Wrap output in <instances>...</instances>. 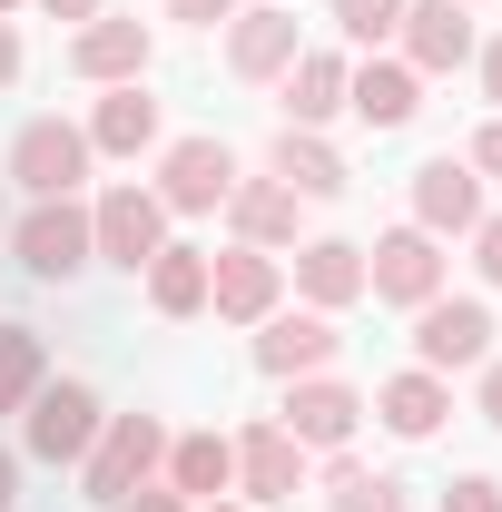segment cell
<instances>
[{"instance_id":"6da1fadb","label":"cell","mask_w":502,"mask_h":512,"mask_svg":"<svg viewBox=\"0 0 502 512\" xmlns=\"http://www.w3.org/2000/svg\"><path fill=\"white\" fill-rule=\"evenodd\" d=\"M99 394L89 384H50L40 375V394L20 404V444H30V463H89V444H99Z\"/></svg>"},{"instance_id":"7a4b0ae2","label":"cell","mask_w":502,"mask_h":512,"mask_svg":"<svg viewBox=\"0 0 502 512\" xmlns=\"http://www.w3.org/2000/svg\"><path fill=\"white\" fill-rule=\"evenodd\" d=\"M158 463H168L158 414H109L99 444H89V463H79V483H89V503H119V493H138V483H158Z\"/></svg>"},{"instance_id":"3957f363","label":"cell","mask_w":502,"mask_h":512,"mask_svg":"<svg viewBox=\"0 0 502 512\" xmlns=\"http://www.w3.org/2000/svg\"><path fill=\"white\" fill-rule=\"evenodd\" d=\"M414 365H424V375L493 365V306H483V296H434V306H414Z\"/></svg>"},{"instance_id":"277c9868","label":"cell","mask_w":502,"mask_h":512,"mask_svg":"<svg viewBox=\"0 0 502 512\" xmlns=\"http://www.w3.org/2000/svg\"><path fill=\"white\" fill-rule=\"evenodd\" d=\"M10 247H20V266H30L40 286H69V276L99 256V237H89V207H79V197H40V207L10 227Z\"/></svg>"},{"instance_id":"5b68a950","label":"cell","mask_w":502,"mask_h":512,"mask_svg":"<svg viewBox=\"0 0 502 512\" xmlns=\"http://www.w3.org/2000/svg\"><path fill=\"white\" fill-rule=\"evenodd\" d=\"M89 128H69V119H30L20 138H10V178L30 197H79V178H89Z\"/></svg>"},{"instance_id":"8992f818","label":"cell","mask_w":502,"mask_h":512,"mask_svg":"<svg viewBox=\"0 0 502 512\" xmlns=\"http://www.w3.org/2000/svg\"><path fill=\"white\" fill-rule=\"evenodd\" d=\"M365 296H384V306H434L443 296V237H424V227L375 237L365 247Z\"/></svg>"},{"instance_id":"52a82bcc","label":"cell","mask_w":502,"mask_h":512,"mask_svg":"<svg viewBox=\"0 0 502 512\" xmlns=\"http://www.w3.org/2000/svg\"><path fill=\"white\" fill-rule=\"evenodd\" d=\"M227 188H237V148L227 138H178L158 158V207L168 217H207V207H227Z\"/></svg>"},{"instance_id":"ba28073f","label":"cell","mask_w":502,"mask_h":512,"mask_svg":"<svg viewBox=\"0 0 502 512\" xmlns=\"http://www.w3.org/2000/svg\"><path fill=\"white\" fill-rule=\"evenodd\" d=\"M89 237H99V256H109V266H128V276H138L148 256L168 247V207H158V188H138V178H128V188H109L99 207H89Z\"/></svg>"},{"instance_id":"9c48e42d","label":"cell","mask_w":502,"mask_h":512,"mask_svg":"<svg viewBox=\"0 0 502 512\" xmlns=\"http://www.w3.org/2000/svg\"><path fill=\"white\" fill-rule=\"evenodd\" d=\"M276 424H286L306 453H345V444H355V424H365V394H355V384H335V375H296Z\"/></svg>"},{"instance_id":"30bf717a","label":"cell","mask_w":502,"mask_h":512,"mask_svg":"<svg viewBox=\"0 0 502 512\" xmlns=\"http://www.w3.org/2000/svg\"><path fill=\"white\" fill-rule=\"evenodd\" d=\"M394 40H404V69H414V79H434V69H463L473 50H483V40H473V10H463V0H404Z\"/></svg>"},{"instance_id":"8fae6325","label":"cell","mask_w":502,"mask_h":512,"mask_svg":"<svg viewBox=\"0 0 502 512\" xmlns=\"http://www.w3.org/2000/svg\"><path fill=\"white\" fill-rule=\"evenodd\" d=\"M414 227L424 237H473L483 227V178H473V158H424L414 168Z\"/></svg>"},{"instance_id":"7c38bea8","label":"cell","mask_w":502,"mask_h":512,"mask_svg":"<svg viewBox=\"0 0 502 512\" xmlns=\"http://www.w3.org/2000/svg\"><path fill=\"white\" fill-rule=\"evenodd\" d=\"M276 296H286V266L266 247H227V256H207V306L227 325H266L276 316Z\"/></svg>"},{"instance_id":"4fadbf2b","label":"cell","mask_w":502,"mask_h":512,"mask_svg":"<svg viewBox=\"0 0 502 512\" xmlns=\"http://www.w3.org/2000/svg\"><path fill=\"white\" fill-rule=\"evenodd\" d=\"M335 345H345V335H335V316H315V306H296V316H286V306H276V316L256 325V375H276V384L325 375V365H335Z\"/></svg>"},{"instance_id":"5bb4252c","label":"cell","mask_w":502,"mask_h":512,"mask_svg":"<svg viewBox=\"0 0 502 512\" xmlns=\"http://www.w3.org/2000/svg\"><path fill=\"white\" fill-rule=\"evenodd\" d=\"M148 50H158L148 20H109V10H99V20H79V40H69V79H89V89H128V79L148 69Z\"/></svg>"},{"instance_id":"9a60e30c","label":"cell","mask_w":502,"mask_h":512,"mask_svg":"<svg viewBox=\"0 0 502 512\" xmlns=\"http://www.w3.org/2000/svg\"><path fill=\"white\" fill-rule=\"evenodd\" d=\"M237 483H247V503H296L306 493V444L266 414V424H247L237 434Z\"/></svg>"},{"instance_id":"2e32d148","label":"cell","mask_w":502,"mask_h":512,"mask_svg":"<svg viewBox=\"0 0 502 512\" xmlns=\"http://www.w3.org/2000/svg\"><path fill=\"white\" fill-rule=\"evenodd\" d=\"M296 50H306V40H296V10H286V0H276V10H237V20H227V69H237V79H286Z\"/></svg>"},{"instance_id":"e0dca14e","label":"cell","mask_w":502,"mask_h":512,"mask_svg":"<svg viewBox=\"0 0 502 512\" xmlns=\"http://www.w3.org/2000/svg\"><path fill=\"white\" fill-rule=\"evenodd\" d=\"M296 296H306L315 316L355 306V296H365V247H345V237H296Z\"/></svg>"},{"instance_id":"ac0fdd59","label":"cell","mask_w":502,"mask_h":512,"mask_svg":"<svg viewBox=\"0 0 502 512\" xmlns=\"http://www.w3.org/2000/svg\"><path fill=\"white\" fill-rule=\"evenodd\" d=\"M365 414H384V434H404V444H424V434H443V414H453V384L424 375V365H404V375L375 384V404Z\"/></svg>"},{"instance_id":"d6986e66","label":"cell","mask_w":502,"mask_h":512,"mask_svg":"<svg viewBox=\"0 0 502 512\" xmlns=\"http://www.w3.org/2000/svg\"><path fill=\"white\" fill-rule=\"evenodd\" d=\"M296 207H306V197L296 188H276V178H237V188H227V227H237V247H296Z\"/></svg>"},{"instance_id":"ffe728a7","label":"cell","mask_w":502,"mask_h":512,"mask_svg":"<svg viewBox=\"0 0 502 512\" xmlns=\"http://www.w3.org/2000/svg\"><path fill=\"white\" fill-rule=\"evenodd\" d=\"M345 109L365 128H404L414 109H424V79L404 60H365V69H345Z\"/></svg>"},{"instance_id":"44dd1931","label":"cell","mask_w":502,"mask_h":512,"mask_svg":"<svg viewBox=\"0 0 502 512\" xmlns=\"http://www.w3.org/2000/svg\"><path fill=\"white\" fill-rule=\"evenodd\" d=\"M266 178H276V188H296V197H335L355 168H345V158H335L315 128H276V148H266Z\"/></svg>"},{"instance_id":"7402d4cb","label":"cell","mask_w":502,"mask_h":512,"mask_svg":"<svg viewBox=\"0 0 502 512\" xmlns=\"http://www.w3.org/2000/svg\"><path fill=\"white\" fill-rule=\"evenodd\" d=\"M158 483L188 493V503H217V493L237 483V444H227V434H178L168 463H158Z\"/></svg>"},{"instance_id":"603a6c76","label":"cell","mask_w":502,"mask_h":512,"mask_svg":"<svg viewBox=\"0 0 502 512\" xmlns=\"http://www.w3.org/2000/svg\"><path fill=\"white\" fill-rule=\"evenodd\" d=\"M89 148L99 158H138V148H158V99L128 79V89H109L99 109H89Z\"/></svg>"},{"instance_id":"cb8c5ba5","label":"cell","mask_w":502,"mask_h":512,"mask_svg":"<svg viewBox=\"0 0 502 512\" xmlns=\"http://www.w3.org/2000/svg\"><path fill=\"white\" fill-rule=\"evenodd\" d=\"M345 109V60L335 50H296V69H286V128H325Z\"/></svg>"},{"instance_id":"d4e9b609","label":"cell","mask_w":502,"mask_h":512,"mask_svg":"<svg viewBox=\"0 0 502 512\" xmlns=\"http://www.w3.org/2000/svg\"><path fill=\"white\" fill-rule=\"evenodd\" d=\"M148 306L158 316H207V247H158L148 256Z\"/></svg>"},{"instance_id":"484cf974","label":"cell","mask_w":502,"mask_h":512,"mask_svg":"<svg viewBox=\"0 0 502 512\" xmlns=\"http://www.w3.org/2000/svg\"><path fill=\"white\" fill-rule=\"evenodd\" d=\"M325 512H404V483L375 473V463H355V453H335L325 463Z\"/></svg>"},{"instance_id":"4316f807","label":"cell","mask_w":502,"mask_h":512,"mask_svg":"<svg viewBox=\"0 0 502 512\" xmlns=\"http://www.w3.org/2000/svg\"><path fill=\"white\" fill-rule=\"evenodd\" d=\"M40 394V335L30 325H0V414H20Z\"/></svg>"},{"instance_id":"83f0119b","label":"cell","mask_w":502,"mask_h":512,"mask_svg":"<svg viewBox=\"0 0 502 512\" xmlns=\"http://www.w3.org/2000/svg\"><path fill=\"white\" fill-rule=\"evenodd\" d=\"M394 20H404V0H335V30H345L355 50H375V40H394Z\"/></svg>"},{"instance_id":"f1b7e54d","label":"cell","mask_w":502,"mask_h":512,"mask_svg":"<svg viewBox=\"0 0 502 512\" xmlns=\"http://www.w3.org/2000/svg\"><path fill=\"white\" fill-rule=\"evenodd\" d=\"M443 512H502V483L493 473H463V483H443Z\"/></svg>"},{"instance_id":"f546056e","label":"cell","mask_w":502,"mask_h":512,"mask_svg":"<svg viewBox=\"0 0 502 512\" xmlns=\"http://www.w3.org/2000/svg\"><path fill=\"white\" fill-rule=\"evenodd\" d=\"M109 512H197L188 493H168V483H138V493H119Z\"/></svg>"},{"instance_id":"4dcf8cb0","label":"cell","mask_w":502,"mask_h":512,"mask_svg":"<svg viewBox=\"0 0 502 512\" xmlns=\"http://www.w3.org/2000/svg\"><path fill=\"white\" fill-rule=\"evenodd\" d=\"M463 158H473V178H502V119L473 128V148H463Z\"/></svg>"},{"instance_id":"1f68e13d","label":"cell","mask_w":502,"mask_h":512,"mask_svg":"<svg viewBox=\"0 0 502 512\" xmlns=\"http://www.w3.org/2000/svg\"><path fill=\"white\" fill-rule=\"evenodd\" d=\"M473 266H483V286H502V217L473 227Z\"/></svg>"},{"instance_id":"d6a6232c","label":"cell","mask_w":502,"mask_h":512,"mask_svg":"<svg viewBox=\"0 0 502 512\" xmlns=\"http://www.w3.org/2000/svg\"><path fill=\"white\" fill-rule=\"evenodd\" d=\"M178 20H197V30H217V20H237V0H168Z\"/></svg>"},{"instance_id":"836d02e7","label":"cell","mask_w":502,"mask_h":512,"mask_svg":"<svg viewBox=\"0 0 502 512\" xmlns=\"http://www.w3.org/2000/svg\"><path fill=\"white\" fill-rule=\"evenodd\" d=\"M473 60H483V99H493V119H502V40H483Z\"/></svg>"},{"instance_id":"e575fe53","label":"cell","mask_w":502,"mask_h":512,"mask_svg":"<svg viewBox=\"0 0 502 512\" xmlns=\"http://www.w3.org/2000/svg\"><path fill=\"white\" fill-rule=\"evenodd\" d=\"M483 424H502V355L483 365Z\"/></svg>"},{"instance_id":"d590c367","label":"cell","mask_w":502,"mask_h":512,"mask_svg":"<svg viewBox=\"0 0 502 512\" xmlns=\"http://www.w3.org/2000/svg\"><path fill=\"white\" fill-rule=\"evenodd\" d=\"M10 79H20V30L0 20V89H10Z\"/></svg>"},{"instance_id":"8d00e7d4","label":"cell","mask_w":502,"mask_h":512,"mask_svg":"<svg viewBox=\"0 0 502 512\" xmlns=\"http://www.w3.org/2000/svg\"><path fill=\"white\" fill-rule=\"evenodd\" d=\"M50 20H99V0H40Z\"/></svg>"},{"instance_id":"74e56055","label":"cell","mask_w":502,"mask_h":512,"mask_svg":"<svg viewBox=\"0 0 502 512\" xmlns=\"http://www.w3.org/2000/svg\"><path fill=\"white\" fill-rule=\"evenodd\" d=\"M20 503V463H10V453H0V512Z\"/></svg>"},{"instance_id":"f35d334b","label":"cell","mask_w":502,"mask_h":512,"mask_svg":"<svg viewBox=\"0 0 502 512\" xmlns=\"http://www.w3.org/2000/svg\"><path fill=\"white\" fill-rule=\"evenodd\" d=\"M197 512H237V503H197Z\"/></svg>"},{"instance_id":"ab89813d","label":"cell","mask_w":502,"mask_h":512,"mask_svg":"<svg viewBox=\"0 0 502 512\" xmlns=\"http://www.w3.org/2000/svg\"><path fill=\"white\" fill-rule=\"evenodd\" d=\"M10 10H20V0H0V20H10Z\"/></svg>"},{"instance_id":"60d3db41","label":"cell","mask_w":502,"mask_h":512,"mask_svg":"<svg viewBox=\"0 0 502 512\" xmlns=\"http://www.w3.org/2000/svg\"><path fill=\"white\" fill-rule=\"evenodd\" d=\"M463 10H473V0H463Z\"/></svg>"}]
</instances>
